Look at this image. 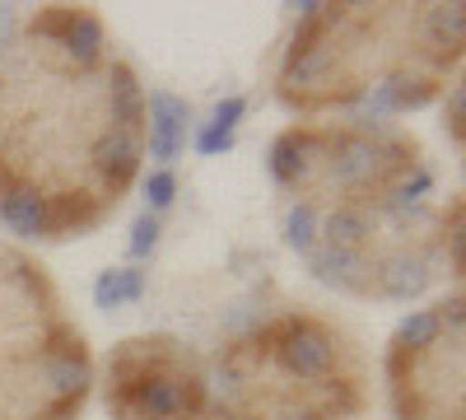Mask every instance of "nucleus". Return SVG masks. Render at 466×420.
Segmentation results:
<instances>
[{
  "label": "nucleus",
  "mask_w": 466,
  "mask_h": 420,
  "mask_svg": "<svg viewBox=\"0 0 466 420\" xmlns=\"http://www.w3.org/2000/svg\"><path fill=\"white\" fill-rule=\"evenodd\" d=\"M270 173L299 220L401 210L434 187L424 140L382 122H294L270 145Z\"/></svg>",
  "instance_id": "nucleus-4"
},
{
  "label": "nucleus",
  "mask_w": 466,
  "mask_h": 420,
  "mask_svg": "<svg viewBox=\"0 0 466 420\" xmlns=\"http://www.w3.org/2000/svg\"><path fill=\"white\" fill-rule=\"evenodd\" d=\"M461 285L410 313L382 355V384L397 420H466V332H461Z\"/></svg>",
  "instance_id": "nucleus-6"
},
{
  "label": "nucleus",
  "mask_w": 466,
  "mask_h": 420,
  "mask_svg": "<svg viewBox=\"0 0 466 420\" xmlns=\"http://www.w3.org/2000/svg\"><path fill=\"white\" fill-rule=\"evenodd\" d=\"M149 155V98L89 5H37L0 47V220L66 243L103 229Z\"/></svg>",
  "instance_id": "nucleus-1"
},
{
  "label": "nucleus",
  "mask_w": 466,
  "mask_h": 420,
  "mask_svg": "<svg viewBox=\"0 0 466 420\" xmlns=\"http://www.w3.org/2000/svg\"><path fill=\"white\" fill-rule=\"evenodd\" d=\"M466 56L461 5H308L276 66L289 112H331L378 98L424 108L452 89Z\"/></svg>",
  "instance_id": "nucleus-2"
},
{
  "label": "nucleus",
  "mask_w": 466,
  "mask_h": 420,
  "mask_svg": "<svg viewBox=\"0 0 466 420\" xmlns=\"http://www.w3.org/2000/svg\"><path fill=\"white\" fill-rule=\"evenodd\" d=\"M103 406L112 420H219L206 360L168 332L116 341L103 364Z\"/></svg>",
  "instance_id": "nucleus-7"
},
{
  "label": "nucleus",
  "mask_w": 466,
  "mask_h": 420,
  "mask_svg": "<svg viewBox=\"0 0 466 420\" xmlns=\"http://www.w3.org/2000/svg\"><path fill=\"white\" fill-rule=\"evenodd\" d=\"M94 346L47 261L0 239V420H80Z\"/></svg>",
  "instance_id": "nucleus-5"
},
{
  "label": "nucleus",
  "mask_w": 466,
  "mask_h": 420,
  "mask_svg": "<svg viewBox=\"0 0 466 420\" xmlns=\"http://www.w3.org/2000/svg\"><path fill=\"white\" fill-rule=\"evenodd\" d=\"M149 187H154V201H168V192H173V178H168V173H159Z\"/></svg>",
  "instance_id": "nucleus-8"
},
{
  "label": "nucleus",
  "mask_w": 466,
  "mask_h": 420,
  "mask_svg": "<svg viewBox=\"0 0 466 420\" xmlns=\"http://www.w3.org/2000/svg\"><path fill=\"white\" fill-rule=\"evenodd\" d=\"M224 420H364L373 369L360 336L318 309H285L215 355Z\"/></svg>",
  "instance_id": "nucleus-3"
}]
</instances>
